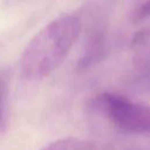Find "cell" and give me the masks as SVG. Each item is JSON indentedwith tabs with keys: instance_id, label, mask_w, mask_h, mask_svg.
Listing matches in <instances>:
<instances>
[{
	"instance_id": "obj_1",
	"label": "cell",
	"mask_w": 150,
	"mask_h": 150,
	"mask_svg": "<svg viewBox=\"0 0 150 150\" xmlns=\"http://www.w3.org/2000/svg\"><path fill=\"white\" fill-rule=\"evenodd\" d=\"M81 26L82 22L76 15L64 14L39 30L21 54V77L39 81L59 68L76 41Z\"/></svg>"
},
{
	"instance_id": "obj_2",
	"label": "cell",
	"mask_w": 150,
	"mask_h": 150,
	"mask_svg": "<svg viewBox=\"0 0 150 150\" xmlns=\"http://www.w3.org/2000/svg\"><path fill=\"white\" fill-rule=\"evenodd\" d=\"M95 105L118 130L135 135H150V107L129 98L103 93L95 98Z\"/></svg>"
},
{
	"instance_id": "obj_3",
	"label": "cell",
	"mask_w": 150,
	"mask_h": 150,
	"mask_svg": "<svg viewBox=\"0 0 150 150\" xmlns=\"http://www.w3.org/2000/svg\"><path fill=\"white\" fill-rule=\"evenodd\" d=\"M132 49L135 53V68L142 82L150 87V32L148 29H143L135 35Z\"/></svg>"
},
{
	"instance_id": "obj_4",
	"label": "cell",
	"mask_w": 150,
	"mask_h": 150,
	"mask_svg": "<svg viewBox=\"0 0 150 150\" xmlns=\"http://www.w3.org/2000/svg\"><path fill=\"white\" fill-rule=\"evenodd\" d=\"M42 150H95V146L93 143L81 138L66 137L49 143Z\"/></svg>"
},
{
	"instance_id": "obj_5",
	"label": "cell",
	"mask_w": 150,
	"mask_h": 150,
	"mask_svg": "<svg viewBox=\"0 0 150 150\" xmlns=\"http://www.w3.org/2000/svg\"><path fill=\"white\" fill-rule=\"evenodd\" d=\"M148 18H150V0L142 4L134 14L135 21H142V20L148 19Z\"/></svg>"
},
{
	"instance_id": "obj_6",
	"label": "cell",
	"mask_w": 150,
	"mask_h": 150,
	"mask_svg": "<svg viewBox=\"0 0 150 150\" xmlns=\"http://www.w3.org/2000/svg\"><path fill=\"white\" fill-rule=\"evenodd\" d=\"M1 98H2V86H1V81H0V107H1Z\"/></svg>"
}]
</instances>
